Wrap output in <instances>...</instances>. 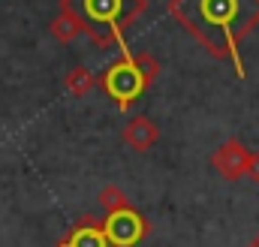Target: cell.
<instances>
[{"label": "cell", "instance_id": "obj_9", "mask_svg": "<svg viewBox=\"0 0 259 247\" xmlns=\"http://www.w3.org/2000/svg\"><path fill=\"white\" fill-rule=\"evenodd\" d=\"M64 85H66V94H69V97H84L88 91H94L97 78L91 75V69H88V66H72V69L66 72Z\"/></svg>", "mask_w": 259, "mask_h": 247}, {"label": "cell", "instance_id": "obj_1", "mask_svg": "<svg viewBox=\"0 0 259 247\" xmlns=\"http://www.w3.org/2000/svg\"><path fill=\"white\" fill-rule=\"evenodd\" d=\"M169 12L214 58L232 61L235 75L244 78L241 39L259 24V0H172Z\"/></svg>", "mask_w": 259, "mask_h": 247}, {"label": "cell", "instance_id": "obj_3", "mask_svg": "<svg viewBox=\"0 0 259 247\" xmlns=\"http://www.w3.org/2000/svg\"><path fill=\"white\" fill-rule=\"evenodd\" d=\"M100 88L118 103V109H130L133 106V100L136 97H142L148 88H151V81L145 78V72L139 69V63H136V58L130 55L127 49H124V55H121V61L112 63L100 78Z\"/></svg>", "mask_w": 259, "mask_h": 247}, {"label": "cell", "instance_id": "obj_5", "mask_svg": "<svg viewBox=\"0 0 259 247\" xmlns=\"http://www.w3.org/2000/svg\"><path fill=\"white\" fill-rule=\"evenodd\" d=\"M247 163H250V151H247L238 139H226V142L211 154V166H214V172L223 175L226 181L247 178Z\"/></svg>", "mask_w": 259, "mask_h": 247}, {"label": "cell", "instance_id": "obj_8", "mask_svg": "<svg viewBox=\"0 0 259 247\" xmlns=\"http://www.w3.org/2000/svg\"><path fill=\"white\" fill-rule=\"evenodd\" d=\"M49 30H52V36L58 39V43H72L75 36H81L84 33V27H81V21L69 12V9H61L55 18H52V24H49Z\"/></svg>", "mask_w": 259, "mask_h": 247}, {"label": "cell", "instance_id": "obj_6", "mask_svg": "<svg viewBox=\"0 0 259 247\" xmlns=\"http://www.w3.org/2000/svg\"><path fill=\"white\" fill-rule=\"evenodd\" d=\"M58 247H112L109 238H106V229L103 223H97L94 217H81L64 238Z\"/></svg>", "mask_w": 259, "mask_h": 247}, {"label": "cell", "instance_id": "obj_4", "mask_svg": "<svg viewBox=\"0 0 259 247\" xmlns=\"http://www.w3.org/2000/svg\"><path fill=\"white\" fill-rule=\"evenodd\" d=\"M103 229H106V238H109L112 247H136V244H142L148 238V232H151L148 220L136 208H124V211L106 214Z\"/></svg>", "mask_w": 259, "mask_h": 247}, {"label": "cell", "instance_id": "obj_11", "mask_svg": "<svg viewBox=\"0 0 259 247\" xmlns=\"http://www.w3.org/2000/svg\"><path fill=\"white\" fill-rule=\"evenodd\" d=\"M247 178L259 184V151H250V163H247Z\"/></svg>", "mask_w": 259, "mask_h": 247}, {"label": "cell", "instance_id": "obj_12", "mask_svg": "<svg viewBox=\"0 0 259 247\" xmlns=\"http://www.w3.org/2000/svg\"><path fill=\"white\" fill-rule=\"evenodd\" d=\"M247 247H259V235H253V238L247 241Z\"/></svg>", "mask_w": 259, "mask_h": 247}, {"label": "cell", "instance_id": "obj_7", "mask_svg": "<svg viewBox=\"0 0 259 247\" xmlns=\"http://www.w3.org/2000/svg\"><path fill=\"white\" fill-rule=\"evenodd\" d=\"M121 136H124V142H127V148L133 151H151L154 145H157V139H160V127L151 121L148 115H136V118H130L127 127L121 130Z\"/></svg>", "mask_w": 259, "mask_h": 247}, {"label": "cell", "instance_id": "obj_10", "mask_svg": "<svg viewBox=\"0 0 259 247\" xmlns=\"http://www.w3.org/2000/svg\"><path fill=\"white\" fill-rule=\"evenodd\" d=\"M97 202L103 205V211L106 214H115V211H124V208H133L127 199V193L121 190L118 184H106L100 190V196H97Z\"/></svg>", "mask_w": 259, "mask_h": 247}, {"label": "cell", "instance_id": "obj_2", "mask_svg": "<svg viewBox=\"0 0 259 247\" xmlns=\"http://www.w3.org/2000/svg\"><path fill=\"white\" fill-rule=\"evenodd\" d=\"M148 0H64L61 9H69L84 33H91V43L100 49L118 46L124 52V30L145 12Z\"/></svg>", "mask_w": 259, "mask_h": 247}]
</instances>
